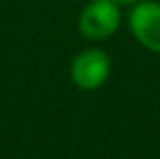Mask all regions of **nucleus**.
<instances>
[{
  "mask_svg": "<svg viewBox=\"0 0 160 159\" xmlns=\"http://www.w3.org/2000/svg\"><path fill=\"white\" fill-rule=\"evenodd\" d=\"M109 78V57L102 49H83L71 61V80L81 90H98Z\"/></svg>",
  "mask_w": 160,
  "mask_h": 159,
  "instance_id": "nucleus-3",
  "label": "nucleus"
},
{
  "mask_svg": "<svg viewBox=\"0 0 160 159\" xmlns=\"http://www.w3.org/2000/svg\"><path fill=\"white\" fill-rule=\"evenodd\" d=\"M122 25L120 4L113 0H91L79 12L77 27L83 37L91 41H103L112 37Z\"/></svg>",
  "mask_w": 160,
  "mask_h": 159,
  "instance_id": "nucleus-1",
  "label": "nucleus"
},
{
  "mask_svg": "<svg viewBox=\"0 0 160 159\" xmlns=\"http://www.w3.org/2000/svg\"><path fill=\"white\" fill-rule=\"evenodd\" d=\"M128 27L134 39L144 49L160 53V2L158 0H138L130 6Z\"/></svg>",
  "mask_w": 160,
  "mask_h": 159,
  "instance_id": "nucleus-2",
  "label": "nucleus"
},
{
  "mask_svg": "<svg viewBox=\"0 0 160 159\" xmlns=\"http://www.w3.org/2000/svg\"><path fill=\"white\" fill-rule=\"evenodd\" d=\"M116 4H120V6H134V4L138 2V0H113Z\"/></svg>",
  "mask_w": 160,
  "mask_h": 159,
  "instance_id": "nucleus-4",
  "label": "nucleus"
}]
</instances>
